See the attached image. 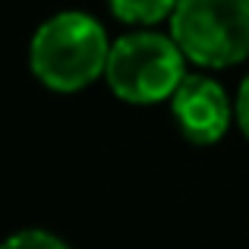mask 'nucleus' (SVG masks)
<instances>
[{
  "label": "nucleus",
  "instance_id": "nucleus-1",
  "mask_svg": "<svg viewBox=\"0 0 249 249\" xmlns=\"http://www.w3.org/2000/svg\"><path fill=\"white\" fill-rule=\"evenodd\" d=\"M110 38L91 13L63 10L44 19L29 41V70L51 91H82L104 79Z\"/></svg>",
  "mask_w": 249,
  "mask_h": 249
},
{
  "label": "nucleus",
  "instance_id": "nucleus-2",
  "mask_svg": "<svg viewBox=\"0 0 249 249\" xmlns=\"http://www.w3.org/2000/svg\"><path fill=\"white\" fill-rule=\"evenodd\" d=\"M186 54L174 35L155 29H136L110 44L104 82L123 104L148 107L170 101L186 79Z\"/></svg>",
  "mask_w": 249,
  "mask_h": 249
},
{
  "label": "nucleus",
  "instance_id": "nucleus-3",
  "mask_svg": "<svg viewBox=\"0 0 249 249\" xmlns=\"http://www.w3.org/2000/svg\"><path fill=\"white\" fill-rule=\"evenodd\" d=\"M167 32L196 67H237L249 57V0H180Z\"/></svg>",
  "mask_w": 249,
  "mask_h": 249
},
{
  "label": "nucleus",
  "instance_id": "nucleus-4",
  "mask_svg": "<svg viewBox=\"0 0 249 249\" xmlns=\"http://www.w3.org/2000/svg\"><path fill=\"white\" fill-rule=\"evenodd\" d=\"M167 104L177 129L193 145L221 142L231 123L237 120V104L231 101L224 85L208 73H186Z\"/></svg>",
  "mask_w": 249,
  "mask_h": 249
},
{
  "label": "nucleus",
  "instance_id": "nucleus-5",
  "mask_svg": "<svg viewBox=\"0 0 249 249\" xmlns=\"http://www.w3.org/2000/svg\"><path fill=\"white\" fill-rule=\"evenodd\" d=\"M177 3L180 0H107V10L133 29H155L158 22H170Z\"/></svg>",
  "mask_w": 249,
  "mask_h": 249
},
{
  "label": "nucleus",
  "instance_id": "nucleus-6",
  "mask_svg": "<svg viewBox=\"0 0 249 249\" xmlns=\"http://www.w3.org/2000/svg\"><path fill=\"white\" fill-rule=\"evenodd\" d=\"M3 249H70L57 233L51 231H38V227H29V231L13 233L3 243Z\"/></svg>",
  "mask_w": 249,
  "mask_h": 249
},
{
  "label": "nucleus",
  "instance_id": "nucleus-7",
  "mask_svg": "<svg viewBox=\"0 0 249 249\" xmlns=\"http://www.w3.org/2000/svg\"><path fill=\"white\" fill-rule=\"evenodd\" d=\"M233 104H237V126L249 142V73H246V79L240 82V91H237V98H233Z\"/></svg>",
  "mask_w": 249,
  "mask_h": 249
}]
</instances>
